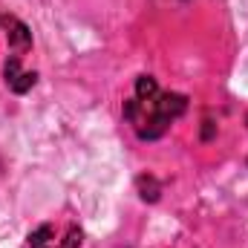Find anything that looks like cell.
Here are the masks:
<instances>
[{
	"label": "cell",
	"instance_id": "1",
	"mask_svg": "<svg viewBox=\"0 0 248 248\" xmlns=\"http://www.w3.org/2000/svg\"><path fill=\"white\" fill-rule=\"evenodd\" d=\"M187 110V98L179 93H162L153 75H139L133 98L124 104V119L139 139H159Z\"/></svg>",
	"mask_w": 248,
	"mask_h": 248
},
{
	"label": "cell",
	"instance_id": "4",
	"mask_svg": "<svg viewBox=\"0 0 248 248\" xmlns=\"http://www.w3.org/2000/svg\"><path fill=\"white\" fill-rule=\"evenodd\" d=\"M26 248H61L58 240H55V228H52V225L35 228V231L29 234V240H26Z\"/></svg>",
	"mask_w": 248,
	"mask_h": 248
},
{
	"label": "cell",
	"instance_id": "2",
	"mask_svg": "<svg viewBox=\"0 0 248 248\" xmlns=\"http://www.w3.org/2000/svg\"><path fill=\"white\" fill-rule=\"evenodd\" d=\"M0 26L6 29L9 46L15 49V55H17V58H23V52L32 46V32L26 29V23H20L17 17H6V15H0Z\"/></svg>",
	"mask_w": 248,
	"mask_h": 248
},
{
	"label": "cell",
	"instance_id": "3",
	"mask_svg": "<svg viewBox=\"0 0 248 248\" xmlns=\"http://www.w3.org/2000/svg\"><path fill=\"white\" fill-rule=\"evenodd\" d=\"M3 78H6V87L15 90V93H26V90H32L35 81H38L35 72H23V69H20V58H17V55H12V58L6 61Z\"/></svg>",
	"mask_w": 248,
	"mask_h": 248
}]
</instances>
